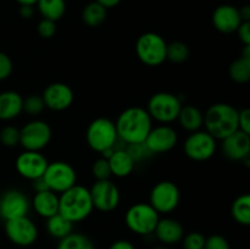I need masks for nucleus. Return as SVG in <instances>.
Instances as JSON below:
<instances>
[{"mask_svg":"<svg viewBox=\"0 0 250 249\" xmlns=\"http://www.w3.org/2000/svg\"><path fill=\"white\" fill-rule=\"evenodd\" d=\"M117 136L125 144L143 143L153 128V120L146 109L141 106H131L125 109L117 117Z\"/></svg>","mask_w":250,"mask_h":249,"instance_id":"1","label":"nucleus"},{"mask_svg":"<svg viewBox=\"0 0 250 249\" xmlns=\"http://www.w3.org/2000/svg\"><path fill=\"white\" fill-rule=\"evenodd\" d=\"M205 131L215 139H224L238 129V110L226 103H216L204 112Z\"/></svg>","mask_w":250,"mask_h":249,"instance_id":"2","label":"nucleus"},{"mask_svg":"<svg viewBox=\"0 0 250 249\" xmlns=\"http://www.w3.org/2000/svg\"><path fill=\"white\" fill-rule=\"evenodd\" d=\"M93 202L88 188L75 185L59 195V214L72 224L81 222L92 214Z\"/></svg>","mask_w":250,"mask_h":249,"instance_id":"3","label":"nucleus"},{"mask_svg":"<svg viewBox=\"0 0 250 249\" xmlns=\"http://www.w3.org/2000/svg\"><path fill=\"white\" fill-rule=\"evenodd\" d=\"M85 141L90 149L100 154L106 149L115 148V144L119 141L115 122L106 117L93 120L85 132Z\"/></svg>","mask_w":250,"mask_h":249,"instance_id":"4","label":"nucleus"},{"mask_svg":"<svg viewBox=\"0 0 250 249\" xmlns=\"http://www.w3.org/2000/svg\"><path fill=\"white\" fill-rule=\"evenodd\" d=\"M160 215L149 203H137L128 208L125 215V222L129 231L139 236L154 233Z\"/></svg>","mask_w":250,"mask_h":249,"instance_id":"5","label":"nucleus"},{"mask_svg":"<svg viewBox=\"0 0 250 249\" xmlns=\"http://www.w3.org/2000/svg\"><path fill=\"white\" fill-rule=\"evenodd\" d=\"M181 109L182 102L177 95L168 92H159L150 97L146 111L151 120H155L161 124H168L177 120Z\"/></svg>","mask_w":250,"mask_h":249,"instance_id":"6","label":"nucleus"},{"mask_svg":"<svg viewBox=\"0 0 250 249\" xmlns=\"http://www.w3.org/2000/svg\"><path fill=\"white\" fill-rule=\"evenodd\" d=\"M166 46L167 43L160 34L146 32L137 39L136 54L144 65L154 67L166 61Z\"/></svg>","mask_w":250,"mask_h":249,"instance_id":"7","label":"nucleus"},{"mask_svg":"<svg viewBox=\"0 0 250 249\" xmlns=\"http://www.w3.org/2000/svg\"><path fill=\"white\" fill-rule=\"evenodd\" d=\"M181 200L180 188L171 181H160L156 183L149 194V204L160 214L175 211Z\"/></svg>","mask_w":250,"mask_h":249,"instance_id":"8","label":"nucleus"},{"mask_svg":"<svg viewBox=\"0 0 250 249\" xmlns=\"http://www.w3.org/2000/svg\"><path fill=\"white\" fill-rule=\"evenodd\" d=\"M48 188L56 194H61L68 188L77 185L76 170L65 161H53L49 163L43 175Z\"/></svg>","mask_w":250,"mask_h":249,"instance_id":"9","label":"nucleus"},{"mask_svg":"<svg viewBox=\"0 0 250 249\" xmlns=\"http://www.w3.org/2000/svg\"><path fill=\"white\" fill-rule=\"evenodd\" d=\"M51 139V128L43 120H32L20 129V144L24 150L41 151Z\"/></svg>","mask_w":250,"mask_h":249,"instance_id":"10","label":"nucleus"},{"mask_svg":"<svg viewBox=\"0 0 250 249\" xmlns=\"http://www.w3.org/2000/svg\"><path fill=\"white\" fill-rule=\"evenodd\" d=\"M216 139L205 129L192 132L183 144L185 154L194 161H207L214 156L216 151Z\"/></svg>","mask_w":250,"mask_h":249,"instance_id":"11","label":"nucleus"},{"mask_svg":"<svg viewBox=\"0 0 250 249\" xmlns=\"http://www.w3.org/2000/svg\"><path fill=\"white\" fill-rule=\"evenodd\" d=\"M94 209L102 212L114 211L120 204V190L110 180L95 181L89 189Z\"/></svg>","mask_w":250,"mask_h":249,"instance_id":"12","label":"nucleus"},{"mask_svg":"<svg viewBox=\"0 0 250 249\" xmlns=\"http://www.w3.org/2000/svg\"><path fill=\"white\" fill-rule=\"evenodd\" d=\"M5 233L15 246L29 247L38 239V227L28 216H23L5 221Z\"/></svg>","mask_w":250,"mask_h":249,"instance_id":"13","label":"nucleus"},{"mask_svg":"<svg viewBox=\"0 0 250 249\" xmlns=\"http://www.w3.org/2000/svg\"><path fill=\"white\" fill-rule=\"evenodd\" d=\"M29 208L28 198L19 189H9L0 197V217L4 221L27 216Z\"/></svg>","mask_w":250,"mask_h":249,"instance_id":"14","label":"nucleus"},{"mask_svg":"<svg viewBox=\"0 0 250 249\" xmlns=\"http://www.w3.org/2000/svg\"><path fill=\"white\" fill-rule=\"evenodd\" d=\"M178 136L175 128L168 124L153 127L146 136L144 144L153 154H164L177 145Z\"/></svg>","mask_w":250,"mask_h":249,"instance_id":"15","label":"nucleus"},{"mask_svg":"<svg viewBox=\"0 0 250 249\" xmlns=\"http://www.w3.org/2000/svg\"><path fill=\"white\" fill-rule=\"evenodd\" d=\"M48 164V159L41 151L24 150L17 156L15 166L20 176L32 181L44 175Z\"/></svg>","mask_w":250,"mask_h":249,"instance_id":"16","label":"nucleus"},{"mask_svg":"<svg viewBox=\"0 0 250 249\" xmlns=\"http://www.w3.org/2000/svg\"><path fill=\"white\" fill-rule=\"evenodd\" d=\"M42 98H43L45 107L53 111H62L71 106L75 95L70 85L62 82H55L49 84L44 89Z\"/></svg>","mask_w":250,"mask_h":249,"instance_id":"17","label":"nucleus"},{"mask_svg":"<svg viewBox=\"0 0 250 249\" xmlns=\"http://www.w3.org/2000/svg\"><path fill=\"white\" fill-rule=\"evenodd\" d=\"M222 153L227 159L233 161H243L249 158L250 134L237 129L232 134L222 139Z\"/></svg>","mask_w":250,"mask_h":249,"instance_id":"18","label":"nucleus"},{"mask_svg":"<svg viewBox=\"0 0 250 249\" xmlns=\"http://www.w3.org/2000/svg\"><path fill=\"white\" fill-rule=\"evenodd\" d=\"M239 10L232 5H220L212 14V23L219 32L225 34L233 33L242 23Z\"/></svg>","mask_w":250,"mask_h":249,"instance_id":"19","label":"nucleus"},{"mask_svg":"<svg viewBox=\"0 0 250 249\" xmlns=\"http://www.w3.org/2000/svg\"><path fill=\"white\" fill-rule=\"evenodd\" d=\"M156 239L164 244V246H171L182 241L185 236V228L180 221L171 217H164L159 219L154 229Z\"/></svg>","mask_w":250,"mask_h":249,"instance_id":"20","label":"nucleus"},{"mask_svg":"<svg viewBox=\"0 0 250 249\" xmlns=\"http://www.w3.org/2000/svg\"><path fill=\"white\" fill-rule=\"evenodd\" d=\"M32 207L39 216L49 219L59 212V195L50 189L36 193L32 200Z\"/></svg>","mask_w":250,"mask_h":249,"instance_id":"21","label":"nucleus"},{"mask_svg":"<svg viewBox=\"0 0 250 249\" xmlns=\"http://www.w3.org/2000/svg\"><path fill=\"white\" fill-rule=\"evenodd\" d=\"M23 98L14 90H5L0 93V120H14L22 112Z\"/></svg>","mask_w":250,"mask_h":249,"instance_id":"22","label":"nucleus"},{"mask_svg":"<svg viewBox=\"0 0 250 249\" xmlns=\"http://www.w3.org/2000/svg\"><path fill=\"white\" fill-rule=\"evenodd\" d=\"M107 161H109L111 175L120 178L131 175L134 168V164H136L125 149H115Z\"/></svg>","mask_w":250,"mask_h":249,"instance_id":"23","label":"nucleus"},{"mask_svg":"<svg viewBox=\"0 0 250 249\" xmlns=\"http://www.w3.org/2000/svg\"><path fill=\"white\" fill-rule=\"evenodd\" d=\"M177 120L186 131L192 133L202 129L204 124V112H202V110L194 105H185L181 109Z\"/></svg>","mask_w":250,"mask_h":249,"instance_id":"24","label":"nucleus"},{"mask_svg":"<svg viewBox=\"0 0 250 249\" xmlns=\"http://www.w3.org/2000/svg\"><path fill=\"white\" fill-rule=\"evenodd\" d=\"M73 224L61 214H55L46 219V231L53 238L62 239L72 232Z\"/></svg>","mask_w":250,"mask_h":249,"instance_id":"25","label":"nucleus"},{"mask_svg":"<svg viewBox=\"0 0 250 249\" xmlns=\"http://www.w3.org/2000/svg\"><path fill=\"white\" fill-rule=\"evenodd\" d=\"M37 6L43 19L55 22L60 20L66 11L65 0H38Z\"/></svg>","mask_w":250,"mask_h":249,"instance_id":"26","label":"nucleus"},{"mask_svg":"<svg viewBox=\"0 0 250 249\" xmlns=\"http://www.w3.org/2000/svg\"><path fill=\"white\" fill-rule=\"evenodd\" d=\"M231 214L234 221L239 225L248 226L250 224V195L242 194L233 202L231 208Z\"/></svg>","mask_w":250,"mask_h":249,"instance_id":"27","label":"nucleus"},{"mask_svg":"<svg viewBox=\"0 0 250 249\" xmlns=\"http://www.w3.org/2000/svg\"><path fill=\"white\" fill-rule=\"evenodd\" d=\"M106 19V9L99 2H89L82 11V20L87 26L98 27Z\"/></svg>","mask_w":250,"mask_h":249,"instance_id":"28","label":"nucleus"},{"mask_svg":"<svg viewBox=\"0 0 250 249\" xmlns=\"http://www.w3.org/2000/svg\"><path fill=\"white\" fill-rule=\"evenodd\" d=\"M56 249H95L92 239L83 233L71 232L58 243Z\"/></svg>","mask_w":250,"mask_h":249,"instance_id":"29","label":"nucleus"},{"mask_svg":"<svg viewBox=\"0 0 250 249\" xmlns=\"http://www.w3.org/2000/svg\"><path fill=\"white\" fill-rule=\"evenodd\" d=\"M229 75L236 83H247L250 80V59L239 56L229 67Z\"/></svg>","mask_w":250,"mask_h":249,"instance_id":"30","label":"nucleus"},{"mask_svg":"<svg viewBox=\"0 0 250 249\" xmlns=\"http://www.w3.org/2000/svg\"><path fill=\"white\" fill-rule=\"evenodd\" d=\"M189 56V49L183 42H172L166 46V60L173 63H182Z\"/></svg>","mask_w":250,"mask_h":249,"instance_id":"31","label":"nucleus"},{"mask_svg":"<svg viewBox=\"0 0 250 249\" xmlns=\"http://www.w3.org/2000/svg\"><path fill=\"white\" fill-rule=\"evenodd\" d=\"M44 109H45V104H44V100L42 98V95L32 94L28 95L26 99H23L22 111L28 114L29 116H37V115L42 114Z\"/></svg>","mask_w":250,"mask_h":249,"instance_id":"32","label":"nucleus"},{"mask_svg":"<svg viewBox=\"0 0 250 249\" xmlns=\"http://www.w3.org/2000/svg\"><path fill=\"white\" fill-rule=\"evenodd\" d=\"M125 150L128 153V155L131 156L132 160L134 163H138V161L146 160V159L150 158L153 155L150 150L146 148V145L143 143H133V144H126L125 146Z\"/></svg>","mask_w":250,"mask_h":249,"instance_id":"33","label":"nucleus"},{"mask_svg":"<svg viewBox=\"0 0 250 249\" xmlns=\"http://www.w3.org/2000/svg\"><path fill=\"white\" fill-rule=\"evenodd\" d=\"M0 142L2 145L12 146L20 144V129L15 126H6L0 131Z\"/></svg>","mask_w":250,"mask_h":249,"instance_id":"34","label":"nucleus"},{"mask_svg":"<svg viewBox=\"0 0 250 249\" xmlns=\"http://www.w3.org/2000/svg\"><path fill=\"white\" fill-rule=\"evenodd\" d=\"M92 173L97 181L102 180H110L111 176V170H110V165L107 159L99 158L94 161L92 166Z\"/></svg>","mask_w":250,"mask_h":249,"instance_id":"35","label":"nucleus"},{"mask_svg":"<svg viewBox=\"0 0 250 249\" xmlns=\"http://www.w3.org/2000/svg\"><path fill=\"white\" fill-rule=\"evenodd\" d=\"M183 249H204L205 237L199 232H189L182 238Z\"/></svg>","mask_w":250,"mask_h":249,"instance_id":"36","label":"nucleus"},{"mask_svg":"<svg viewBox=\"0 0 250 249\" xmlns=\"http://www.w3.org/2000/svg\"><path fill=\"white\" fill-rule=\"evenodd\" d=\"M204 249H231L229 241L221 234H212L205 238Z\"/></svg>","mask_w":250,"mask_h":249,"instance_id":"37","label":"nucleus"},{"mask_svg":"<svg viewBox=\"0 0 250 249\" xmlns=\"http://www.w3.org/2000/svg\"><path fill=\"white\" fill-rule=\"evenodd\" d=\"M38 34L44 39H49L56 33V22L48 19H42L37 27Z\"/></svg>","mask_w":250,"mask_h":249,"instance_id":"38","label":"nucleus"},{"mask_svg":"<svg viewBox=\"0 0 250 249\" xmlns=\"http://www.w3.org/2000/svg\"><path fill=\"white\" fill-rule=\"evenodd\" d=\"M12 72V61L7 54L0 51V81L10 77Z\"/></svg>","mask_w":250,"mask_h":249,"instance_id":"39","label":"nucleus"},{"mask_svg":"<svg viewBox=\"0 0 250 249\" xmlns=\"http://www.w3.org/2000/svg\"><path fill=\"white\" fill-rule=\"evenodd\" d=\"M238 129L250 134V110L247 107L238 110Z\"/></svg>","mask_w":250,"mask_h":249,"instance_id":"40","label":"nucleus"},{"mask_svg":"<svg viewBox=\"0 0 250 249\" xmlns=\"http://www.w3.org/2000/svg\"><path fill=\"white\" fill-rule=\"evenodd\" d=\"M237 34H238L239 41L243 43V45H249L250 44V22L243 21L239 27L237 28Z\"/></svg>","mask_w":250,"mask_h":249,"instance_id":"41","label":"nucleus"},{"mask_svg":"<svg viewBox=\"0 0 250 249\" xmlns=\"http://www.w3.org/2000/svg\"><path fill=\"white\" fill-rule=\"evenodd\" d=\"M32 182V189L34 190L36 193H39V192H43V190H48V185H46L45 180H44V177L42 176V177H38V178H34V180L31 181Z\"/></svg>","mask_w":250,"mask_h":249,"instance_id":"42","label":"nucleus"},{"mask_svg":"<svg viewBox=\"0 0 250 249\" xmlns=\"http://www.w3.org/2000/svg\"><path fill=\"white\" fill-rule=\"evenodd\" d=\"M109 249H136V247L133 246L132 242L127 241V239H117L114 243H111Z\"/></svg>","mask_w":250,"mask_h":249,"instance_id":"43","label":"nucleus"},{"mask_svg":"<svg viewBox=\"0 0 250 249\" xmlns=\"http://www.w3.org/2000/svg\"><path fill=\"white\" fill-rule=\"evenodd\" d=\"M33 6H29V5H21V9H20V15H21L23 19H31L33 16Z\"/></svg>","mask_w":250,"mask_h":249,"instance_id":"44","label":"nucleus"},{"mask_svg":"<svg viewBox=\"0 0 250 249\" xmlns=\"http://www.w3.org/2000/svg\"><path fill=\"white\" fill-rule=\"evenodd\" d=\"M97 2H99L100 5L105 7V9H109V7H114L116 5H119L121 2V0H95Z\"/></svg>","mask_w":250,"mask_h":249,"instance_id":"45","label":"nucleus"},{"mask_svg":"<svg viewBox=\"0 0 250 249\" xmlns=\"http://www.w3.org/2000/svg\"><path fill=\"white\" fill-rule=\"evenodd\" d=\"M239 15H241L242 21H249L250 20V7L248 6V5H246V6H243L241 10H239Z\"/></svg>","mask_w":250,"mask_h":249,"instance_id":"46","label":"nucleus"},{"mask_svg":"<svg viewBox=\"0 0 250 249\" xmlns=\"http://www.w3.org/2000/svg\"><path fill=\"white\" fill-rule=\"evenodd\" d=\"M241 56L242 58L250 59V44L249 45H243V49L241 51Z\"/></svg>","mask_w":250,"mask_h":249,"instance_id":"47","label":"nucleus"},{"mask_svg":"<svg viewBox=\"0 0 250 249\" xmlns=\"http://www.w3.org/2000/svg\"><path fill=\"white\" fill-rule=\"evenodd\" d=\"M20 5H29V6H33L37 4L38 0H16Z\"/></svg>","mask_w":250,"mask_h":249,"instance_id":"48","label":"nucleus"},{"mask_svg":"<svg viewBox=\"0 0 250 249\" xmlns=\"http://www.w3.org/2000/svg\"><path fill=\"white\" fill-rule=\"evenodd\" d=\"M151 249H168L167 247L166 246H164V244H161V246H155V247H153V248Z\"/></svg>","mask_w":250,"mask_h":249,"instance_id":"49","label":"nucleus"}]
</instances>
